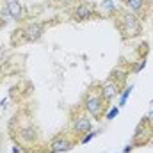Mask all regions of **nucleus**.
Wrapping results in <instances>:
<instances>
[{
    "label": "nucleus",
    "instance_id": "f257e3e1",
    "mask_svg": "<svg viewBox=\"0 0 153 153\" xmlns=\"http://www.w3.org/2000/svg\"><path fill=\"white\" fill-rule=\"evenodd\" d=\"M119 30L123 34V38H135L143 32V25H141V20L137 18V14L130 13V11H125V13H119Z\"/></svg>",
    "mask_w": 153,
    "mask_h": 153
},
{
    "label": "nucleus",
    "instance_id": "1a4fd4ad",
    "mask_svg": "<svg viewBox=\"0 0 153 153\" xmlns=\"http://www.w3.org/2000/svg\"><path fill=\"white\" fill-rule=\"evenodd\" d=\"M7 9H9L11 20L20 22V20L23 18V5H22L18 0H7Z\"/></svg>",
    "mask_w": 153,
    "mask_h": 153
},
{
    "label": "nucleus",
    "instance_id": "f3484780",
    "mask_svg": "<svg viewBox=\"0 0 153 153\" xmlns=\"http://www.w3.org/2000/svg\"><path fill=\"white\" fill-rule=\"evenodd\" d=\"M0 107H2V109H7V107H9V100H2V102H0Z\"/></svg>",
    "mask_w": 153,
    "mask_h": 153
},
{
    "label": "nucleus",
    "instance_id": "2eb2a0df",
    "mask_svg": "<svg viewBox=\"0 0 153 153\" xmlns=\"http://www.w3.org/2000/svg\"><path fill=\"white\" fill-rule=\"evenodd\" d=\"M144 64H146V62H144V59H141V61L137 62V66L134 68V71H135V73H139V71H141V70L144 68Z\"/></svg>",
    "mask_w": 153,
    "mask_h": 153
},
{
    "label": "nucleus",
    "instance_id": "f03ea898",
    "mask_svg": "<svg viewBox=\"0 0 153 153\" xmlns=\"http://www.w3.org/2000/svg\"><path fill=\"white\" fill-rule=\"evenodd\" d=\"M82 109L91 116V117L100 119V117L103 116V109H107V105H105V102L102 100L100 93H89V94H85V98H84Z\"/></svg>",
    "mask_w": 153,
    "mask_h": 153
},
{
    "label": "nucleus",
    "instance_id": "9d476101",
    "mask_svg": "<svg viewBox=\"0 0 153 153\" xmlns=\"http://www.w3.org/2000/svg\"><path fill=\"white\" fill-rule=\"evenodd\" d=\"M98 11L102 16H111L117 13V5H116L114 0H102L100 5H98Z\"/></svg>",
    "mask_w": 153,
    "mask_h": 153
},
{
    "label": "nucleus",
    "instance_id": "423d86ee",
    "mask_svg": "<svg viewBox=\"0 0 153 153\" xmlns=\"http://www.w3.org/2000/svg\"><path fill=\"white\" fill-rule=\"evenodd\" d=\"M93 123H91V116L89 114H76L71 119V128L75 134H87L91 130Z\"/></svg>",
    "mask_w": 153,
    "mask_h": 153
},
{
    "label": "nucleus",
    "instance_id": "20e7f679",
    "mask_svg": "<svg viewBox=\"0 0 153 153\" xmlns=\"http://www.w3.org/2000/svg\"><path fill=\"white\" fill-rule=\"evenodd\" d=\"M119 93H121V87H119L116 82H112L111 78H107V82H103L102 87H100V96H102V100L105 102V105L111 103Z\"/></svg>",
    "mask_w": 153,
    "mask_h": 153
},
{
    "label": "nucleus",
    "instance_id": "9b49d317",
    "mask_svg": "<svg viewBox=\"0 0 153 153\" xmlns=\"http://www.w3.org/2000/svg\"><path fill=\"white\" fill-rule=\"evenodd\" d=\"M20 139H22V143H32V141H36V130L32 126L20 128Z\"/></svg>",
    "mask_w": 153,
    "mask_h": 153
},
{
    "label": "nucleus",
    "instance_id": "0eeeda50",
    "mask_svg": "<svg viewBox=\"0 0 153 153\" xmlns=\"http://www.w3.org/2000/svg\"><path fill=\"white\" fill-rule=\"evenodd\" d=\"M96 13L94 5H91L89 2H84V4H78L73 11V20L75 22H87L91 20V16Z\"/></svg>",
    "mask_w": 153,
    "mask_h": 153
},
{
    "label": "nucleus",
    "instance_id": "ddd939ff",
    "mask_svg": "<svg viewBox=\"0 0 153 153\" xmlns=\"http://www.w3.org/2000/svg\"><path fill=\"white\" fill-rule=\"evenodd\" d=\"M132 91H134V85H128L125 91H121V98H119V105H117V107H123V105L126 103V100H128V96H130Z\"/></svg>",
    "mask_w": 153,
    "mask_h": 153
},
{
    "label": "nucleus",
    "instance_id": "dca6fc26",
    "mask_svg": "<svg viewBox=\"0 0 153 153\" xmlns=\"http://www.w3.org/2000/svg\"><path fill=\"white\" fill-rule=\"evenodd\" d=\"M94 135H96V132H91V134H87V135H85V137H84V139H82L80 143H82V144H85V143H89V141H91V139H93Z\"/></svg>",
    "mask_w": 153,
    "mask_h": 153
},
{
    "label": "nucleus",
    "instance_id": "7ed1b4c3",
    "mask_svg": "<svg viewBox=\"0 0 153 153\" xmlns=\"http://www.w3.org/2000/svg\"><path fill=\"white\" fill-rule=\"evenodd\" d=\"M152 135H153L152 123L144 117V119L137 125V128H135V132H134V137H132V143H134V146H143V144H146V143L152 139Z\"/></svg>",
    "mask_w": 153,
    "mask_h": 153
},
{
    "label": "nucleus",
    "instance_id": "6e6552de",
    "mask_svg": "<svg viewBox=\"0 0 153 153\" xmlns=\"http://www.w3.org/2000/svg\"><path fill=\"white\" fill-rule=\"evenodd\" d=\"M73 148V143L68 139V135H57L52 143H50V150L48 153H61V152H68Z\"/></svg>",
    "mask_w": 153,
    "mask_h": 153
},
{
    "label": "nucleus",
    "instance_id": "a211bd4d",
    "mask_svg": "<svg viewBox=\"0 0 153 153\" xmlns=\"http://www.w3.org/2000/svg\"><path fill=\"white\" fill-rule=\"evenodd\" d=\"M146 119H148L150 123H153V111H152V112H150V114H148V116H146Z\"/></svg>",
    "mask_w": 153,
    "mask_h": 153
},
{
    "label": "nucleus",
    "instance_id": "39448f33",
    "mask_svg": "<svg viewBox=\"0 0 153 153\" xmlns=\"http://www.w3.org/2000/svg\"><path fill=\"white\" fill-rule=\"evenodd\" d=\"M43 32H45V27H43L39 22L27 23V25L22 29L23 39H25V41H30V43H34V41H39V39H41V36H43Z\"/></svg>",
    "mask_w": 153,
    "mask_h": 153
},
{
    "label": "nucleus",
    "instance_id": "6ab92c4d",
    "mask_svg": "<svg viewBox=\"0 0 153 153\" xmlns=\"http://www.w3.org/2000/svg\"><path fill=\"white\" fill-rule=\"evenodd\" d=\"M0 139H2V134H0Z\"/></svg>",
    "mask_w": 153,
    "mask_h": 153
},
{
    "label": "nucleus",
    "instance_id": "aec40b11",
    "mask_svg": "<svg viewBox=\"0 0 153 153\" xmlns=\"http://www.w3.org/2000/svg\"><path fill=\"white\" fill-rule=\"evenodd\" d=\"M152 13H153V9H152Z\"/></svg>",
    "mask_w": 153,
    "mask_h": 153
},
{
    "label": "nucleus",
    "instance_id": "4468645a",
    "mask_svg": "<svg viewBox=\"0 0 153 153\" xmlns=\"http://www.w3.org/2000/svg\"><path fill=\"white\" fill-rule=\"evenodd\" d=\"M117 112H119V107H114V109H111V111H109V114L105 116V119H112V117H114Z\"/></svg>",
    "mask_w": 153,
    "mask_h": 153
},
{
    "label": "nucleus",
    "instance_id": "f8f14e48",
    "mask_svg": "<svg viewBox=\"0 0 153 153\" xmlns=\"http://www.w3.org/2000/svg\"><path fill=\"white\" fill-rule=\"evenodd\" d=\"M125 5L130 13L134 14H139L143 9H144V0H125Z\"/></svg>",
    "mask_w": 153,
    "mask_h": 153
}]
</instances>
